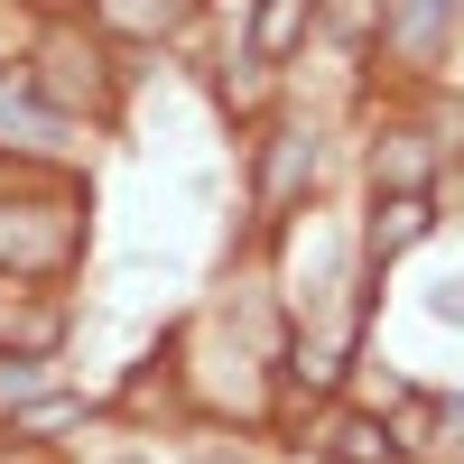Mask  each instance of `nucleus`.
I'll use <instances>...</instances> for the list:
<instances>
[{
  "label": "nucleus",
  "mask_w": 464,
  "mask_h": 464,
  "mask_svg": "<svg viewBox=\"0 0 464 464\" xmlns=\"http://www.w3.org/2000/svg\"><path fill=\"white\" fill-rule=\"evenodd\" d=\"M381 37L400 47V65H409V74H428V65H437V47L455 37V10H446V0H409V10H381Z\"/></svg>",
  "instance_id": "obj_5"
},
{
  "label": "nucleus",
  "mask_w": 464,
  "mask_h": 464,
  "mask_svg": "<svg viewBox=\"0 0 464 464\" xmlns=\"http://www.w3.org/2000/svg\"><path fill=\"white\" fill-rule=\"evenodd\" d=\"M372 186L381 196H437V149L418 130H381L372 140Z\"/></svg>",
  "instance_id": "obj_4"
},
{
  "label": "nucleus",
  "mask_w": 464,
  "mask_h": 464,
  "mask_svg": "<svg viewBox=\"0 0 464 464\" xmlns=\"http://www.w3.org/2000/svg\"><path fill=\"white\" fill-rule=\"evenodd\" d=\"M37 391H47V362H0V409H19V400H37Z\"/></svg>",
  "instance_id": "obj_10"
},
{
  "label": "nucleus",
  "mask_w": 464,
  "mask_h": 464,
  "mask_svg": "<svg viewBox=\"0 0 464 464\" xmlns=\"http://www.w3.org/2000/svg\"><path fill=\"white\" fill-rule=\"evenodd\" d=\"M297 37H306V0H269V10H251V65H279Z\"/></svg>",
  "instance_id": "obj_9"
},
{
  "label": "nucleus",
  "mask_w": 464,
  "mask_h": 464,
  "mask_svg": "<svg viewBox=\"0 0 464 464\" xmlns=\"http://www.w3.org/2000/svg\"><path fill=\"white\" fill-rule=\"evenodd\" d=\"M0 130H19V149H47V159H56V149H74V121H65V111H47L28 84H10V74H0Z\"/></svg>",
  "instance_id": "obj_7"
},
{
  "label": "nucleus",
  "mask_w": 464,
  "mask_h": 464,
  "mask_svg": "<svg viewBox=\"0 0 464 464\" xmlns=\"http://www.w3.org/2000/svg\"><path fill=\"white\" fill-rule=\"evenodd\" d=\"M428 223H437V196H381V205H372V232H362L372 269H391L409 242H428Z\"/></svg>",
  "instance_id": "obj_6"
},
{
  "label": "nucleus",
  "mask_w": 464,
  "mask_h": 464,
  "mask_svg": "<svg viewBox=\"0 0 464 464\" xmlns=\"http://www.w3.org/2000/svg\"><path fill=\"white\" fill-rule=\"evenodd\" d=\"M28 93L47 102V111H65V121H74V111H102V102H111V56L93 47V19H84V37L56 28L47 47L28 56Z\"/></svg>",
  "instance_id": "obj_2"
},
{
  "label": "nucleus",
  "mask_w": 464,
  "mask_h": 464,
  "mask_svg": "<svg viewBox=\"0 0 464 464\" xmlns=\"http://www.w3.org/2000/svg\"><path fill=\"white\" fill-rule=\"evenodd\" d=\"M74 260H84V205L65 196L0 205V279H65Z\"/></svg>",
  "instance_id": "obj_1"
},
{
  "label": "nucleus",
  "mask_w": 464,
  "mask_h": 464,
  "mask_svg": "<svg viewBox=\"0 0 464 464\" xmlns=\"http://www.w3.org/2000/svg\"><path fill=\"white\" fill-rule=\"evenodd\" d=\"M306 186H316V130H269V140H260V186H251L260 223H279Z\"/></svg>",
  "instance_id": "obj_3"
},
{
  "label": "nucleus",
  "mask_w": 464,
  "mask_h": 464,
  "mask_svg": "<svg viewBox=\"0 0 464 464\" xmlns=\"http://www.w3.org/2000/svg\"><path fill=\"white\" fill-rule=\"evenodd\" d=\"M316 446H325L334 464H391V455H400V437L381 428V418H362V409H334L325 428H316Z\"/></svg>",
  "instance_id": "obj_8"
}]
</instances>
